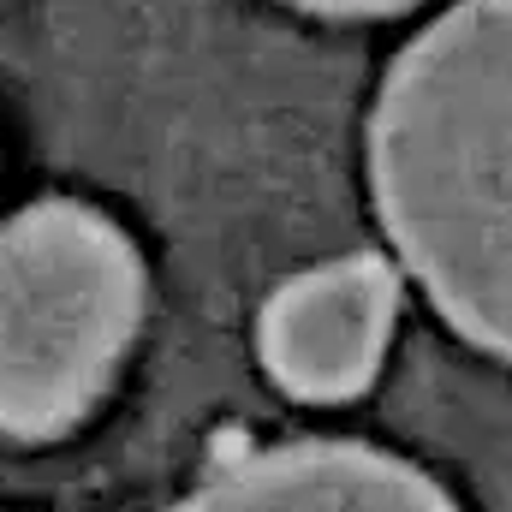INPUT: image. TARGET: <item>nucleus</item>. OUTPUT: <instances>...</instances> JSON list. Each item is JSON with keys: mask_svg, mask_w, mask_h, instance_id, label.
Masks as SVG:
<instances>
[{"mask_svg": "<svg viewBox=\"0 0 512 512\" xmlns=\"http://www.w3.org/2000/svg\"><path fill=\"white\" fill-rule=\"evenodd\" d=\"M370 191L441 322L512 364V0H459L387 66Z\"/></svg>", "mask_w": 512, "mask_h": 512, "instance_id": "f257e3e1", "label": "nucleus"}, {"mask_svg": "<svg viewBox=\"0 0 512 512\" xmlns=\"http://www.w3.org/2000/svg\"><path fill=\"white\" fill-rule=\"evenodd\" d=\"M143 298V256L96 203L42 197L0 221V435L78 429L126 364Z\"/></svg>", "mask_w": 512, "mask_h": 512, "instance_id": "f03ea898", "label": "nucleus"}, {"mask_svg": "<svg viewBox=\"0 0 512 512\" xmlns=\"http://www.w3.org/2000/svg\"><path fill=\"white\" fill-rule=\"evenodd\" d=\"M393 316L399 274L382 256H340L304 268L262 304V370L298 399H352L382 370Z\"/></svg>", "mask_w": 512, "mask_h": 512, "instance_id": "7ed1b4c3", "label": "nucleus"}, {"mask_svg": "<svg viewBox=\"0 0 512 512\" xmlns=\"http://www.w3.org/2000/svg\"><path fill=\"white\" fill-rule=\"evenodd\" d=\"M173 512H459L453 495L364 441H280L215 465Z\"/></svg>", "mask_w": 512, "mask_h": 512, "instance_id": "20e7f679", "label": "nucleus"}, {"mask_svg": "<svg viewBox=\"0 0 512 512\" xmlns=\"http://www.w3.org/2000/svg\"><path fill=\"white\" fill-rule=\"evenodd\" d=\"M286 6H304L322 18H387V12H405L417 0H286Z\"/></svg>", "mask_w": 512, "mask_h": 512, "instance_id": "39448f33", "label": "nucleus"}]
</instances>
